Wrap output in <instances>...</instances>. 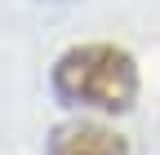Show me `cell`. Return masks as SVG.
I'll return each instance as SVG.
<instances>
[{"mask_svg": "<svg viewBox=\"0 0 160 155\" xmlns=\"http://www.w3.org/2000/svg\"><path fill=\"white\" fill-rule=\"evenodd\" d=\"M53 93L67 106H93V111H129L138 98V67L116 45H80L58 58L53 67Z\"/></svg>", "mask_w": 160, "mask_h": 155, "instance_id": "cell-1", "label": "cell"}, {"mask_svg": "<svg viewBox=\"0 0 160 155\" xmlns=\"http://www.w3.org/2000/svg\"><path fill=\"white\" fill-rule=\"evenodd\" d=\"M49 155H129V146L102 124H62L49 142Z\"/></svg>", "mask_w": 160, "mask_h": 155, "instance_id": "cell-2", "label": "cell"}]
</instances>
